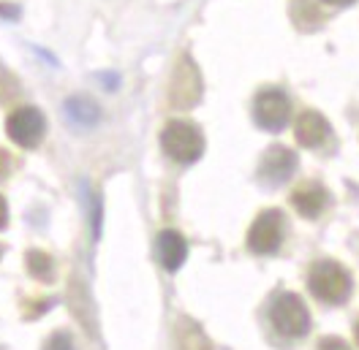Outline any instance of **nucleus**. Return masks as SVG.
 Segmentation results:
<instances>
[{
    "label": "nucleus",
    "mask_w": 359,
    "mask_h": 350,
    "mask_svg": "<svg viewBox=\"0 0 359 350\" xmlns=\"http://www.w3.org/2000/svg\"><path fill=\"white\" fill-rule=\"evenodd\" d=\"M25 266H27V272H30L36 280H44V283H49L52 274H55V263H52V258L46 255L44 250H30V253L25 255Z\"/></svg>",
    "instance_id": "obj_14"
},
{
    "label": "nucleus",
    "mask_w": 359,
    "mask_h": 350,
    "mask_svg": "<svg viewBox=\"0 0 359 350\" xmlns=\"http://www.w3.org/2000/svg\"><path fill=\"white\" fill-rule=\"evenodd\" d=\"M46 131V120L44 114L36 109V106H20L8 114L6 120V133L14 144H20L25 150H33L41 144Z\"/></svg>",
    "instance_id": "obj_7"
},
{
    "label": "nucleus",
    "mask_w": 359,
    "mask_h": 350,
    "mask_svg": "<svg viewBox=\"0 0 359 350\" xmlns=\"http://www.w3.org/2000/svg\"><path fill=\"white\" fill-rule=\"evenodd\" d=\"M297 172V155L289 147H269L262 163H259V176L267 182V185H283L289 176Z\"/></svg>",
    "instance_id": "obj_8"
},
{
    "label": "nucleus",
    "mask_w": 359,
    "mask_h": 350,
    "mask_svg": "<svg viewBox=\"0 0 359 350\" xmlns=\"http://www.w3.org/2000/svg\"><path fill=\"white\" fill-rule=\"evenodd\" d=\"M44 350H74V340L68 331H55L49 340H46Z\"/></svg>",
    "instance_id": "obj_15"
},
{
    "label": "nucleus",
    "mask_w": 359,
    "mask_h": 350,
    "mask_svg": "<svg viewBox=\"0 0 359 350\" xmlns=\"http://www.w3.org/2000/svg\"><path fill=\"white\" fill-rule=\"evenodd\" d=\"M6 223H8V204H6V198L0 196V231L6 228Z\"/></svg>",
    "instance_id": "obj_18"
},
{
    "label": "nucleus",
    "mask_w": 359,
    "mask_h": 350,
    "mask_svg": "<svg viewBox=\"0 0 359 350\" xmlns=\"http://www.w3.org/2000/svg\"><path fill=\"white\" fill-rule=\"evenodd\" d=\"M292 204H294V209H297L302 218L313 220V218H318L324 209H327L330 196H327V190H324L321 185L308 182V185L297 188V190L292 193Z\"/></svg>",
    "instance_id": "obj_11"
},
{
    "label": "nucleus",
    "mask_w": 359,
    "mask_h": 350,
    "mask_svg": "<svg viewBox=\"0 0 359 350\" xmlns=\"http://www.w3.org/2000/svg\"><path fill=\"white\" fill-rule=\"evenodd\" d=\"M286 234V218L280 209H264L248 231V247L256 255H272L280 250Z\"/></svg>",
    "instance_id": "obj_4"
},
{
    "label": "nucleus",
    "mask_w": 359,
    "mask_h": 350,
    "mask_svg": "<svg viewBox=\"0 0 359 350\" xmlns=\"http://www.w3.org/2000/svg\"><path fill=\"white\" fill-rule=\"evenodd\" d=\"M161 147L177 163H196L204 153V136L194 122L172 120L161 133Z\"/></svg>",
    "instance_id": "obj_1"
},
{
    "label": "nucleus",
    "mask_w": 359,
    "mask_h": 350,
    "mask_svg": "<svg viewBox=\"0 0 359 350\" xmlns=\"http://www.w3.org/2000/svg\"><path fill=\"white\" fill-rule=\"evenodd\" d=\"M308 285H311V293L316 299H321L327 304H340L351 293V274L335 261H318L311 269Z\"/></svg>",
    "instance_id": "obj_3"
},
{
    "label": "nucleus",
    "mask_w": 359,
    "mask_h": 350,
    "mask_svg": "<svg viewBox=\"0 0 359 350\" xmlns=\"http://www.w3.org/2000/svg\"><path fill=\"white\" fill-rule=\"evenodd\" d=\"M0 14H3V17H20V11H17L14 6H6V3H0Z\"/></svg>",
    "instance_id": "obj_19"
},
{
    "label": "nucleus",
    "mask_w": 359,
    "mask_h": 350,
    "mask_svg": "<svg viewBox=\"0 0 359 350\" xmlns=\"http://www.w3.org/2000/svg\"><path fill=\"white\" fill-rule=\"evenodd\" d=\"M354 337H357V342H359V323H357V328H354Z\"/></svg>",
    "instance_id": "obj_21"
},
{
    "label": "nucleus",
    "mask_w": 359,
    "mask_h": 350,
    "mask_svg": "<svg viewBox=\"0 0 359 350\" xmlns=\"http://www.w3.org/2000/svg\"><path fill=\"white\" fill-rule=\"evenodd\" d=\"M316 350H351V348H348L343 340H337V337H324Z\"/></svg>",
    "instance_id": "obj_16"
},
{
    "label": "nucleus",
    "mask_w": 359,
    "mask_h": 350,
    "mask_svg": "<svg viewBox=\"0 0 359 350\" xmlns=\"http://www.w3.org/2000/svg\"><path fill=\"white\" fill-rule=\"evenodd\" d=\"M177 350H212L210 340L204 337V331L194 321L182 318L177 323Z\"/></svg>",
    "instance_id": "obj_13"
},
{
    "label": "nucleus",
    "mask_w": 359,
    "mask_h": 350,
    "mask_svg": "<svg viewBox=\"0 0 359 350\" xmlns=\"http://www.w3.org/2000/svg\"><path fill=\"white\" fill-rule=\"evenodd\" d=\"M66 117L74 125H82V128H93L98 120H101V109L93 98L85 95H76V98H68L66 101Z\"/></svg>",
    "instance_id": "obj_12"
},
{
    "label": "nucleus",
    "mask_w": 359,
    "mask_h": 350,
    "mask_svg": "<svg viewBox=\"0 0 359 350\" xmlns=\"http://www.w3.org/2000/svg\"><path fill=\"white\" fill-rule=\"evenodd\" d=\"M199 98H202V76H199L196 63L185 55V57H180L175 74H172L169 101H172L175 109H191V106L199 104Z\"/></svg>",
    "instance_id": "obj_5"
},
{
    "label": "nucleus",
    "mask_w": 359,
    "mask_h": 350,
    "mask_svg": "<svg viewBox=\"0 0 359 350\" xmlns=\"http://www.w3.org/2000/svg\"><path fill=\"white\" fill-rule=\"evenodd\" d=\"M294 136L302 147L308 150H316L321 147L327 139H330V122L327 117H321L318 111H302L297 117V125H294Z\"/></svg>",
    "instance_id": "obj_9"
},
{
    "label": "nucleus",
    "mask_w": 359,
    "mask_h": 350,
    "mask_svg": "<svg viewBox=\"0 0 359 350\" xmlns=\"http://www.w3.org/2000/svg\"><path fill=\"white\" fill-rule=\"evenodd\" d=\"M269 321H272V328L280 337L299 340L311 328V312H308L305 302L297 293H280L269 307Z\"/></svg>",
    "instance_id": "obj_2"
},
{
    "label": "nucleus",
    "mask_w": 359,
    "mask_h": 350,
    "mask_svg": "<svg viewBox=\"0 0 359 350\" xmlns=\"http://www.w3.org/2000/svg\"><path fill=\"white\" fill-rule=\"evenodd\" d=\"M321 3H327V6H351L354 0H321Z\"/></svg>",
    "instance_id": "obj_20"
},
{
    "label": "nucleus",
    "mask_w": 359,
    "mask_h": 350,
    "mask_svg": "<svg viewBox=\"0 0 359 350\" xmlns=\"http://www.w3.org/2000/svg\"><path fill=\"white\" fill-rule=\"evenodd\" d=\"M8 174H11V155L0 147V179H6Z\"/></svg>",
    "instance_id": "obj_17"
},
{
    "label": "nucleus",
    "mask_w": 359,
    "mask_h": 350,
    "mask_svg": "<svg viewBox=\"0 0 359 350\" xmlns=\"http://www.w3.org/2000/svg\"><path fill=\"white\" fill-rule=\"evenodd\" d=\"M253 117H256V122L264 131H283L289 125V120H292V101H289V95L283 90L275 88L262 90L256 95V104H253Z\"/></svg>",
    "instance_id": "obj_6"
},
{
    "label": "nucleus",
    "mask_w": 359,
    "mask_h": 350,
    "mask_svg": "<svg viewBox=\"0 0 359 350\" xmlns=\"http://www.w3.org/2000/svg\"><path fill=\"white\" fill-rule=\"evenodd\" d=\"M158 258H161L166 272H177L180 266L185 263V258H188V241H185V237L177 234V231H172V228L161 231V237H158Z\"/></svg>",
    "instance_id": "obj_10"
}]
</instances>
